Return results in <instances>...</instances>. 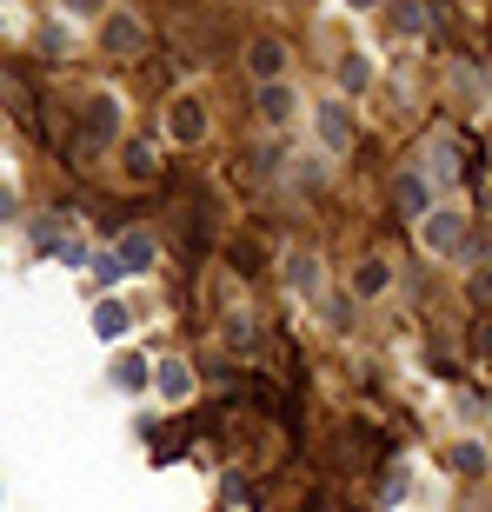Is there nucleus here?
<instances>
[{"label":"nucleus","mask_w":492,"mask_h":512,"mask_svg":"<svg viewBox=\"0 0 492 512\" xmlns=\"http://www.w3.org/2000/svg\"><path fill=\"white\" fill-rule=\"evenodd\" d=\"M459 240H466V213H459V207H439L433 220H426V247H433V253H453Z\"/></svg>","instance_id":"1"},{"label":"nucleus","mask_w":492,"mask_h":512,"mask_svg":"<svg viewBox=\"0 0 492 512\" xmlns=\"http://www.w3.org/2000/svg\"><path fill=\"white\" fill-rule=\"evenodd\" d=\"M320 133H326V147H333V153L353 147V120H346V107H320Z\"/></svg>","instance_id":"2"},{"label":"nucleus","mask_w":492,"mask_h":512,"mask_svg":"<svg viewBox=\"0 0 492 512\" xmlns=\"http://www.w3.org/2000/svg\"><path fill=\"white\" fill-rule=\"evenodd\" d=\"M114 127H120L114 100H94V107H87V140H114Z\"/></svg>","instance_id":"3"},{"label":"nucleus","mask_w":492,"mask_h":512,"mask_svg":"<svg viewBox=\"0 0 492 512\" xmlns=\"http://www.w3.org/2000/svg\"><path fill=\"white\" fill-rule=\"evenodd\" d=\"M114 260H120V273H140V266L153 260V240H140V233H127V240H120V253H114Z\"/></svg>","instance_id":"4"},{"label":"nucleus","mask_w":492,"mask_h":512,"mask_svg":"<svg viewBox=\"0 0 492 512\" xmlns=\"http://www.w3.org/2000/svg\"><path fill=\"white\" fill-rule=\"evenodd\" d=\"M94 326H100V340H120V333H127V306H120V300H107V306L94 313Z\"/></svg>","instance_id":"5"},{"label":"nucleus","mask_w":492,"mask_h":512,"mask_svg":"<svg viewBox=\"0 0 492 512\" xmlns=\"http://www.w3.org/2000/svg\"><path fill=\"white\" fill-rule=\"evenodd\" d=\"M160 393H167V399H187L193 393V380H187V366H180V360L160 366Z\"/></svg>","instance_id":"6"},{"label":"nucleus","mask_w":492,"mask_h":512,"mask_svg":"<svg viewBox=\"0 0 492 512\" xmlns=\"http://www.w3.org/2000/svg\"><path fill=\"white\" fill-rule=\"evenodd\" d=\"M114 386H120V393H140V386H147V360H120L114 366Z\"/></svg>","instance_id":"7"},{"label":"nucleus","mask_w":492,"mask_h":512,"mask_svg":"<svg viewBox=\"0 0 492 512\" xmlns=\"http://www.w3.org/2000/svg\"><path fill=\"white\" fill-rule=\"evenodd\" d=\"M399 207H406V213H426V180H419V173H406V180H399Z\"/></svg>","instance_id":"8"},{"label":"nucleus","mask_w":492,"mask_h":512,"mask_svg":"<svg viewBox=\"0 0 492 512\" xmlns=\"http://www.w3.org/2000/svg\"><path fill=\"white\" fill-rule=\"evenodd\" d=\"M200 127H207V120H200V107H193V100H180V107H173V133H180V140H193Z\"/></svg>","instance_id":"9"},{"label":"nucleus","mask_w":492,"mask_h":512,"mask_svg":"<svg viewBox=\"0 0 492 512\" xmlns=\"http://www.w3.org/2000/svg\"><path fill=\"white\" fill-rule=\"evenodd\" d=\"M280 47H273V40H266V47H253V74H260V80H273V74H280Z\"/></svg>","instance_id":"10"},{"label":"nucleus","mask_w":492,"mask_h":512,"mask_svg":"<svg viewBox=\"0 0 492 512\" xmlns=\"http://www.w3.org/2000/svg\"><path fill=\"white\" fill-rule=\"evenodd\" d=\"M107 47H114V54H133V20H127V14L107 20Z\"/></svg>","instance_id":"11"},{"label":"nucleus","mask_w":492,"mask_h":512,"mask_svg":"<svg viewBox=\"0 0 492 512\" xmlns=\"http://www.w3.org/2000/svg\"><path fill=\"white\" fill-rule=\"evenodd\" d=\"M340 80H346V87H353V94H360L366 80H373V67H366V60H346V67H340Z\"/></svg>","instance_id":"12"},{"label":"nucleus","mask_w":492,"mask_h":512,"mask_svg":"<svg viewBox=\"0 0 492 512\" xmlns=\"http://www.w3.org/2000/svg\"><path fill=\"white\" fill-rule=\"evenodd\" d=\"M260 114L266 120H286V94H280V87H266V94H260Z\"/></svg>","instance_id":"13"},{"label":"nucleus","mask_w":492,"mask_h":512,"mask_svg":"<svg viewBox=\"0 0 492 512\" xmlns=\"http://www.w3.org/2000/svg\"><path fill=\"white\" fill-rule=\"evenodd\" d=\"M393 27H399V34H419V27H426V14H419V7H399Z\"/></svg>","instance_id":"14"}]
</instances>
